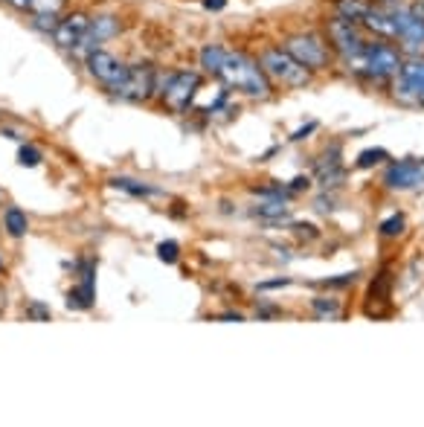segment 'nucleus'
Returning <instances> with one entry per match:
<instances>
[{
    "instance_id": "obj_1",
    "label": "nucleus",
    "mask_w": 424,
    "mask_h": 427,
    "mask_svg": "<svg viewBox=\"0 0 424 427\" xmlns=\"http://www.w3.org/2000/svg\"><path fill=\"white\" fill-rule=\"evenodd\" d=\"M340 65L346 67L349 76H355L357 82L367 84H378V87H389V82L396 79L404 67V52L398 50L396 41L386 38H367V47H363L360 55L343 58Z\"/></svg>"
},
{
    "instance_id": "obj_2",
    "label": "nucleus",
    "mask_w": 424,
    "mask_h": 427,
    "mask_svg": "<svg viewBox=\"0 0 424 427\" xmlns=\"http://www.w3.org/2000/svg\"><path fill=\"white\" fill-rule=\"evenodd\" d=\"M216 79L235 94H245L250 99H270L274 94V84L264 76V70L259 67V61L253 55H247L245 50H227L221 67L216 73Z\"/></svg>"
},
{
    "instance_id": "obj_3",
    "label": "nucleus",
    "mask_w": 424,
    "mask_h": 427,
    "mask_svg": "<svg viewBox=\"0 0 424 427\" xmlns=\"http://www.w3.org/2000/svg\"><path fill=\"white\" fill-rule=\"evenodd\" d=\"M259 67L264 70V76L270 79L274 87H282V90H302L314 82V73L308 67H302L299 61L282 47V44H267L259 50L256 55Z\"/></svg>"
},
{
    "instance_id": "obj_4",
    "label": "nucleus",
    "mask_w": 424,
    "mask_h": 427,
    "mask_svg": "<svg viewBox=\"0 0 424 427\" xmlns=\"http://www.w3.org/2000/svg\"><path fill=\"white\" fill-rule=\"evenodd\" d=\"M282 47L299 61L302 67H308L314 76L317 73H325L335 67V50H331V44L325 41L323 33H314V29H296V33H288L282 38Z\"/></svg>"
},
{
    "instance_id": "obj_5",
    "label": "nucleus",
    "mask_w": 424,
    "mask_h": 427,
    "mask_svg": "<svg viewBox=\"0 0 424 427\" xmlns=\"http://www.w3.org/2000/svg\"><path fill=\"white\" fill-rule=\"evenodd\" d=\"M201 82H203V76L198 70H163V67H157L155 99H160V105L174 111V113H186L198 96Z\"/></svg>"
},
{
    "instance_id": "obj_6",
    "label": "nucleus",
    "mask_w": 424,
    "mask_h": 427,
    "mask_svg": "<svg viewBox=\"0 0 424 427\" xmlns=\"http://www.w3.org/2000/svg\"><path fill=\"white\" fill-rule=\"evenodd\" d=\"M323 35L325 41L331 44L335 55L343 61V58H352V55H360L363 47H367V33H363V26L355 23V21H346L340 15H331L323 26Z\"/></svg>"
},
{
    "instance_id": "obj_7",
    "label": "nucleus",
    "mask_w": 424,
    "mask_h": 427,
    "mask_svg": "<svg viewBox=\"0 0 424 427\" xmlns=\"http://www.w3.org/2000/svg\"><path fill=\"white\" fill-rule=\"evenodd\" d=\"M155 94H157V67L151 65V61H134V65H128L125 82L119 84L111 96L140 105V102H151Z\"/></svg>"
},
{
    "instance_id": "obj_8",
    "label": "nucleus",
    "mask_w": 424,
    "mask_h": 427,
    "mask_svg": "<svg viewBox=\"0 0 424 427\" xmlns=\"http://www.w3.org/2000/svg\"><path fill=\"white\" fill-rule=\"evenodd\" d=\"M82 65H84L87 76L94 79L99 87H105L108 94H113V90L123 84L125 76H128V61H123V58L113 55V52L105 50V47H99V50H94V52H87Z\"/></svg>"
},
{
    "instance_id": "obj_9",
    "label": "nucleus",
    "mask_w": 424,
    "mask_h": 427,
    "mask_svg": "<svg viewBox=\"0 0 424 427\" xmlns=\"http://www.w3.org/2000/svg\"><path fill=\"white\" fill-rule=\"evenodd\" d=\"M119 33H123V21H119V15H113V12H96V15H90L87 33H84L82 44H79L70 55H76V58L84 61L87 52H94V50L105 47V44L113 41Z\"/></svg>"
},
{
    "instance_id": "obj_10",
    "label": "nucleus",
    "mask_w": 424,
    "mask_h": 427,
    "mask_svg": "<svg viewBox=\"0 0 424 427\" xmlns=\"http://www.w3.org/2000/svg\"><path fill=\"white\" fill-rule=\"evenodd\" d=\"M381 183L392 192H407V189H418L424 187V157H404V160H392L384 174Z\"/></svg>"
},
{
    "instance_id": "obj_11",
    "label": "nucleus",
    "mask_w": 424,
    "mask_h": 427,
    "mask_svg": "<svg viewBox=\"0 0 424 427\" xmlns=\"http://www.w3.org/2000/svg\"><path fill=\"white\" fill-rule=\"evenodd\" d=\"M87 26H90V12L73 9V12H67V15L58 18V23H55V29H52L50 38H52V44H55L58 50L73 52V50L82 44Z\"/></svg>"
},
{
    "instance_id": "obj_12",
    "label": "nucleus",
    "mask_w": 424,
    "mask_h": 427,
    "mask_svg": "<svg viewBox=\"0 0 424 427\" xmlns=\"http://www.w3.org/2000/svg\"><path fill=\"white\" fill-rule=\"evenodd\" d=\"M94 279H96V262L87 259V262H82V273H79L76 288H70V294H67V309H76V311L94 309V302H96Z\"/></svg>"
},
{
    "instance_id": "obj_13",
    "label": "nucleus",
    "mask_w": 424,
    "mask_h": 427,
    "mask_svg": "<svg viewBox=\"0 0 424 427\" xmlns=\"http://www.w3.org/2000/svg\"><path fill=\"white\" fill-rule=\"evenodd\" d=\"M369 6H372L369 0H335V15H340V18H346V21L360 23L363 18H367Z\"/></svg>"
},
{
    "instance_id": "obj_14",
    "label": "nucleus",
    "mask_w": 424,
    "mask_h": 427,
    "mask_svg": "<svg viewBox=\"0 0 424 427\" xmlns=\"http://www.w3.org/2000/svg\"><path fill=\"white\" fill-rule=\"evenodd\" d=\"M108 183L113 189H123V192H128L134 198H155V195H160V189L148 187V183H140V180H131V177H111Z\"/></svg>"
},
{
    "instance_id": "obj_15",
    "label": "nucleus",
    "mask_w": 424,
    "mask_h": 427,
    "mask_svg": "<svg viewBox=\"0 0 424 427\" xmlns=\"http://www.w3.org/2000/svg\"><path fill=\"white\" fill-rule=\"evenodd\" d=\"M4 230H6L12 238L26 235V230H29V218H26V212H21L18 206H6V212H4Z\"/></svg>"
},
{
    "instance_id": "obj_16",
    "label": "nucleus",
    "mask_w": 424,
    "mask_h": 427,
    "mask_svg": "<svg viewBox=\"0 0 424 427\" xmlns=\"http://www.w3.org/2000/svg\"><path fill=\"white\" fill-rule=\"evenodd\" d=\"M311 311L317 314V317H328V320H337L340 314H343V302L337 299V296H314L311 299Z\"/></svg>"
},
{
    "instance_id": "obj_17",
    "label": "nucleus",
    "mask_w": 424,
    "mask_h": 427,
    "mask_svg": "<svg viewBox=\"0 0 424 427\" xmlns=\"http://www.w3.org/2000/svg\"><path fill=\"white\" fill-rule=\"evenodd\" d=\"M256 216H262L267 221H282V218H288V204L285 201H274V198H264V204L256 206Z\"/></svg>"
},
{
    "instance_id": "obj_18",
    "label": "nucleus",
    "mask_w": 424,
    "mask_h": 427,
    "mask_svg": "<svg viewBox=\"0 0 424 427\" xmlns=\"http://www.w3.org/2000/svg\"><path fill=\"white\" fill-rule=\"evenodd\" d=\"M404 227H407V221H404V216H389V218H384L381 221V227H378V235L381 238H398V235H404Z\"/></svg>"
},
{
    "instance_id": "obj_19",
    "label": "nucleus",
    "mask_w": 424,
    "mask_h": 427,
    "mask_svg": "<svg viewBox=\"0 0 424 427\" xmlns=\"http://www.w3.org/2000/svg\"><path fill=\"white\" fill-rule=\"evenodd\" d=\"M384 160H389V151L386 148H367V151H360L357 155V169H372V166H378V163H384Z\"/></svg>"
},
{
    "instance_id": "obj_20",
    "label": "nucleus",
    "mask_w": 424,
    "mask_h": 427,
    "mask_svg": "<svg viewBox=\"0 0 424 427\" xmlns=\"http://www.w3.org/2000/svg\"><path fill=\"white\" fill-rule=\"evenodd\" d=\"M157 259L166 262V265H174L180 259V248H177V241H160L157 244Z\"/></svg>"
},
{
    "instance_id": "obj_21",
    "label": "nucleus",
    "mask_w": 424,
    "mask_h": 427,
    "mask_svg": "<svg viewBox=\"0 0 424 427\" xmlns=\"http://www.w3.org/2000/svg\"><path fill=\"white\" fill-rule=\"evenodd\" d=\"M18 160H21V166H38L41 160H44V155L35 148V145H21V151H18Z\"/></svg>"
},
{
    "instance_id": "obj_22",
    "label": "nucleus",
    "mask_w": 424,
    "mask_h": 427,
    "mask_svg": "<svg viewBox=\"0 0 424 427\" xmlns=\"http://www.w3.org/2000/svg\"><path fill=\"white\" fill-rule=\"evenodd\" d=\"M357 277H360V273L352 270V273H340V277H335V279H323V282H317V285H320V288H349V285L357 282Z\"/></svg>"
},
{
    "instance_id": "obj_23",
    "label": "nucleus",
    "mask_w": 424,
    "mask_h": 427,
    "mask_svg": "<svg viewBox=\"0 0 424 427\" xmlns=\"http://www.w3.org/2000/svg\"><path fill=\"white\" fill-rule=\"evenodd\" d=\"M23 311H26V317H33V320H50V317H52V311L47 309V305H41V302H35V299L26 302Z\"/></svg>"
},
{
    "instance_id": "obj_24",
    "label": "nucleus",
    "mask_w": 424,
    "mask_h": 427,
    "mask_svg": "<svg viewBox=\"0 0 424 427\" xmlns=\"http://www.w3.org/2000/svg\"><path fill=\"white\" fill-rule=\"evenodd\" d=\"M294 233H296L299 238H317V235H320V230H317L314 224H294Z\"/></svg>"
},
{
    "instance_id": "obj_25",
    "label": "nucleus",
    "mask_w": 424,
    "mask_h": 427,
    "mask_svg": "<svg viewBox=\"0 0 424 427\" xmlns=\"http://www.w3.org/2000/svg\"><path fill=\"white\" fill-rule=\"evenodd\" d=\"M308 187H311V177H302V174H299V177H294V180L288 183V192H291V195H296V192L308 189Z\"/></svg>"
},
{
    "instance_id": "obj_26",
    "label": "nucleus",
    "mask_w": 424,
    "mask_h": 427,
    "mask_svg": "<svg viewBox=\"0 0 424 427\" xmlns=\"http://www.w3.org/2000/svg\"><path fill=\"white\" fill-rule=\"evenodd\" d=\"M291 285L288 277H279V279H267V282H259V291H274V288H285Z\"/></svg>"
},
{
    "instance_id": "obj_27",
    "label": "nucleus",
    "mask_w": 424,
    "mask_h": 427,
    "mask_svg": "<svg viewBox=\"0 0 424 427\" xmlns=\"http://www.w3.org/2000/svg\"><path fill=\"white\" fill-rule=\"evenodd\" d=\"M4 4H6L9 9H15V12H29L35 0H4Z\"/></svg>"
},
{
    "instance_id": "obj_28",
    "label": "nucleus",
    "mask_w": 424,
    "mask_h": 427,
    "mask_svg": "<svg viewBox=\"0 0 424 427\" xmlns=\"http://www.w3.org/2000/svg\"><path fill=\"white\" fill-rule=\"evenodd\" d=\"M314 131H317V122H308L306 128L294 131V134H291V140H294V143H299V140H306V137H308V134H314Z\"/></svg>"
},
{
    "instance_id": "obj_29",
    "label": "nucleus",
    "mask_w": 424,
    "mask_h": 427,
    "mask_svg": "<svg viewBox=\"0 0 424 427\" xmlns=\"http://www.w3.org/2000/svg\"><path fill=\"white\" fill-rule=\"evenodd\" d=\"M201 4H203L206 12H221L227 6V0H201Z\"/></svg>"
},
{
    "instance_id": "obj_30",
    "label": "nucleus",
    "mask_w": 424,
    "mask_h": 427,
    "mask_svg": "<svg viewBox=\"0 0 424 427\" xmlns=\"http://www.w3.org/2000/svg\"><path fill=\"white\" fill-rule=\"evenodd\" d=\"M218 320H235V323H241V320H245V314H238V311H224V314H218Z\"/></svg>"
},
{
    "instance_id": "obj_31",
    "label": "nucleus",
    "mask_w": 424,
    "mask_h": 427,
    "mask_svg": "<svg viewBox=\"0 0 424 427\" xmlns=\"http://www.w3.org/2000/svg\"><path fill=\"white\" fill-rule=\"evenodd\" d=\"M418 108H424V90H421V96H418Z\"/></svg>"
},
{
    "instance_id": "obj_32",
    "label": "nucleus",
    "mask_w": 424,
    "mask_h": 427,
    "mask_svg": "<svg viewBox=\"0 0 424 427\" xmlns=\"http://www.w3.org/2000/svg\"><path fill=\"white\" fill-rule=\"evenodd\" d=\"M0 267H4V262H0Z\"/></svg>"
},
{
    "instance_id": "obj_33",
    "label": "nucleus",
    "mask_w": 424,
    "mask_h": 427,
    "mask_svg": "<svg viewBox=\"0 0 424 427\" xmlns=\"http://www.w3.org/2000/svg\"><path fill=\"white\" fill-rule=\"evenodd\" d=\"M375 4H381V0H375Z\"/></svg>"
}]
</instances>
